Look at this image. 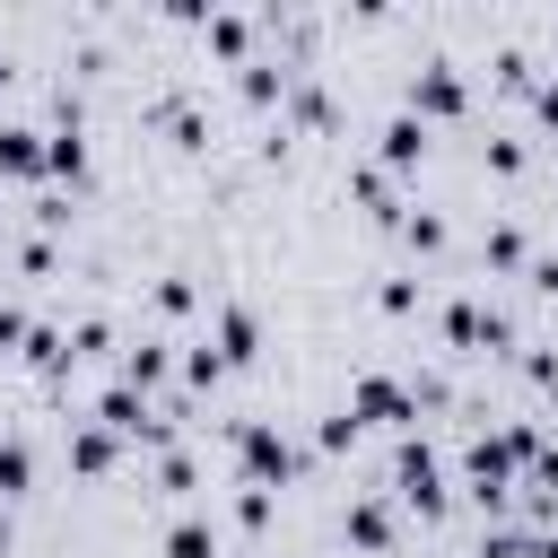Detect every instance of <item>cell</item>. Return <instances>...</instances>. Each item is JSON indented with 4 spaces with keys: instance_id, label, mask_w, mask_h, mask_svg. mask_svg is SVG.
Wrapping results in <instances>:
<instances>
[{
    "instance_id": "1",
    "label": "cell",
    "mask_w": 558,
    "mask_h": 558,
    "mask_svg": "<svg viewBox=\"0 0 558 558\" xmlns=\"http://www.w3.org/2000/svg\"><path fill=\"white\" fill-rule=\"evenodd\" d=\"M235 462H244V488H288L296 480V445L279 427H262V418L235 427Z\"/></svg>"
},
{
    "instance_id": "2",
    "label": "cell",
    "mask_w": 558,
    "mask_h": 558,
    "mask_svg": "<svg viewBox=\"0 0 558 558\" xmlns=\"http://www.w3.org/2000/svg\"><path fill=\"white\" fill-rule=\"evenodd\" d=\"M349 418H357V427H366V418H375V427H410V418H418V392L392 384V375H357V384H349Z\"/></svg>"
},
{
    "instance_id": "3",
    "label": "cell",
    "mask_w": 558,
    "mask_h": 558,
    "mask_svg": "<svg viewBox=\"0 0 558 558\" xmlns=\"http://www.w3.org/2000/svg\"><path fill=\"white\" fill-rule=\"evenodd\" d=\"M392 480H401V497H410L418 514H445V462H436L418 436H401V453H392Z\"/></svg>"
},
{
    "instance_id": "4",
    "label": "cell",
    "mask_w": 558,
    "mask_h": 558,
    "mask_svg": "<svg viewBox=\"0 0 558 558\" xmlns=\"http://www.w3.org/2000/svg\"><path fill=\"white\" fill-rule=\"evenodd\" d=\"M96 427H105V436H148V445H166V418H157L131 384H113V392L96 401Z\"/></svg>"
},
{
    "instance_id": "5",
    "label": "cell",
    "mask_w": 558,
    "mask_h": 558,
    "mask_svg": "<svg viewBox=\"0 0 558 558\" xmlns=\"http://www.w3.org/2000/svg\"><path fill=\"white\" fill-rule=\"evenodd\" d=\"M410 113H418V122H427V113H462V70H453V61H418Z\"/></svg>"
},
{
    "instance_id": "6",
    "label": "cell",
    "mask_w": 558,
    "mask_h": 558,
    "mask_svg": "<svg viewBox=\"0 0 558 558\" xmlns=\"http://www.w3.org/2000/svg\"><path fill=\"white\" fill-rule=\"evenodd\" d=\"M262 357V323L244 305H218V366H253Z\"/></svg>"
},
{
    "instance_id": "7",
    "label": "cell",
    "mask_w": 558,
    "mask_h": 558,
    "mask_svg": "<svg viewBox=\"0 0 558 558\" xmlns=\"http://www.w3.org/2000/svg\"><path fill=\"white\" fill-rule=\"evenodd\" d=\"M0 174H44V131L0 122Z\"/></svg>"
},
{
    "instance_id": "8",
    "label": "cell",
    "mask_w": 558,
    "mask_h": 558,
    "mask_svg": "<svg viewBox=\"0 0 558 558\" xmlns=\"http://www.w3.org/2000/svg\"><path fill=\"white\" fill-rule=\"evenodd\" d=\"M418 157H427V122L418 113H392L384 122V166H418Z\"/></svg>"
},
{
    "instance_id": "9",
    "label": "cell",
    "mask_w": 558,
    "mask_h": 558,
    "mask_svg": "<svg viewBox=\"0 0 558 558\" xmlns=\"http://www.w3.org/2000/svg\"><path fill=\"white\" fill-rule=\"evenodd\" d=\"M445 331H453L462 349H488V340H506V323H497V314H480L471 296H462V305H445Z\"/></svg>"
},
{
    "instance_id": "10",
    "label": "cell",
    "mask_w": 558,
    "mask_h": 558,
    "mask_svg": "<svg viewBox=\"0 0 558 558\" xmlns=\"http://www.w3.org/2000/svg\"><path fill=\"white\" fill-rule=\"evenodd\" d=\"M44 174H70V183L87 174V140H78V122H61V131L44 140Z\"/></svg>"
},
{
    "instance_id": "11",
    "label": "cell",
    "mask_w": 558,
    "mask_h": 558,
    "mask_svg": "<svg viewBox=\"0 0 558 558\" xmlns=\"http://www.w3.org/2000/svg\"><path fill=\"white\" fill-rule=\"evenodd\" d=\"M349 541H357V549H392V514H384L375 497H357V506H349Z\"/></svg>"
},
{
    "instance_id": "12",
    "label": "cell",
    "mask_w": 558,
    "mask_h": 558,
    "mask_svg": "<svg viewBox=\"0 0 558 558\" xmlns=\"http://www.w3.org/2000/svg\"><path fill=\"white\" fill-rule=\"evenodd\" d=\"M70 462H78L87 480H96V471H113V436H105V427H78V436H70Z\"/></svg>"
},
{
    "instance_id": "13",
    "label": "cell",
    "mask_w": 558,
    "mask_h": 558,
    "mask_svg": "<svg viewBox=\"0 0 558 558\" xmlns=\"http://www.w3.org/2000/svg\"><path fill=\"white\" fill-rule=\"evenodd\" d=\"M166 558H218V541H209V523H201V514H183V523L166 532Z\"/></svg>"
},
{
    "instance_id": "14",
    "label": "cell",
    "mask_w": 558,
    "mask_h": 558,
    "mask_svg": "<svg viewBox=\"0 0 558 558\" xmlns=\"http://www.w3.org/2000/svg\"><path fill=\"white\" fill-rule=\"evenodd\" d=\"M35 480V453H26V436H0V497H17Z\"/></svg>"
},
{
    "instance_id": "15",
    "label": "cell",
    "mask_w": 558,
    "mask_h": 558,
    "mask_svg": "<svg viewBox=\"0 0 558 558\" xmlns=\"http://www.w3.org/2000/svg\"><path fill=\"white\" fill-rule=\"evenodd\" d=\"M349 192H357L375 218H401V209H392V183H384V166H357V174H349Z\"/></svg>"
},
{
    "instance_id": "16",
    "label": "cell",
    "mask_w": 558,
    "mask_h": 558,
    "mask_svg": "<svg viewBox=\"0 0 558 558\" xmlns=\"http://www.w3.org/2000/svg\"><path fill=\"white\" fill-rule=\"evenodd\" d=\"M157 375H166V349H157V340H148V349H131V357H122V384H131V392H140V401H148V384H157Z\"/></svg>"
},
{
    "instance_id": "17",
    "label": "cell",
    "mask_w": 558,
    "mask_h": 558,
    "mask_svg": "<svg viewBox=\"0 0 558 558\" xmlns=\"http://www.w3.org/2000/svg\"><path fill=\"white\" fill-rule=\"evenodd\" d=\"M26 357H35V366H61V357H70V340H61L52 323H35V331H26Z\"/></svg>"
},
{
    "instance_id": "18",
    "label": "cell",
    "mask_w": 558,
    "mask_h": 558,
    "mask_svg": "<svg viewBox=\"0 0 558 558\" xmlns=\"http://www.w3.org/2000/svg\"><path fill=\"white\" fill-rule=\"evenodd\" d=\"M279 78H288V70H270V61H244V96H253V105H270V96H279Z\"/></svg>"
},
{
    "instance_id": "19",
    "label": "cell",
    "mask_w": 558,
    "mask_h": 558,
    "mask_svg": "<svg viewBox=\"0 0 558 558\" xmlns=\"http://www.w3.org/2000/svg\"><path fill=\"white\" fill-rule=\"evenodd\" d=\"M401 235H410L418 253H436V244H445V218H427V209H410V218H401Z\"/></svg>"
},
{
    "instance_id": "20",
    "label": "cell",
    "mask_w": 558,
    "mask_h": 558,
    "mask_svg": "<svg viewBox=\"0 0 558 558\" xmlns=\"http://www.w3.org/2000/svg\"><path fill=\"white\" fill-rule=\"evenodd\" d=\"M488 262L514 270V262H523V235H514V227H488Z\"/></svg>"
},
{
    "instance_id": "21",
    "label": "cell",
    "mask_w": 558,
    "mask_h": 558,
    "mask_svg": "<svg viewBox=\"0 0 558 558\" xmlns=\"http://www.w3.org/2000/svg\"><path fill=\"white\" fill-rule=\"evenodd\" d=\"M235 523L262 532V523H270V488H244V497H235Z\"/></svg>"
},
{
    "instance_id": "22",
    "label": "cell",
    "mask_w": 558,
    "mask_h": 558,
    "mask_svg": "<svg viewBox=\"0 0 558 558\" xmlns=\"http://www.w3.org/2000/svg\"><path fill=\"white\" fill-rule=\"evenodd\" d=\"M209 44L218 52H244V17H209Z\"/></svg>"
},
{
    "instance_id": "23",
    "label": "cell",
    "mask_w": 558,
    "mask_h": 558,
    "mask_svg": "<svg viewBox=\"0 0 558 558\" xmlns=\"http://www.w3.org/2000/svg\"><path fill=\"white\" fill-rule=\"evenodd\" d=\"M183 375H192V384H218L227 366H218V349H192V357H183Z\"/></svg>"
},
{
    "instance_id": "24",
    "label": "cell",
    "mask_w": 558,
    "mask_h": 558,
    "mask_svg": "<svg viewBox=\"0 0 558 558\" xmlns=\"http://www.w3.org/2000/svg\"><path fill=\"white\" fill-rule=\"evenodd\" d=\"M323 445H331V453H340V445H357V418H349V410H331V418H323Z\"/></svg>"
},
{
    "instance_id": "25",
    "label": "cell",
    "mask_w": 558,
    "mask_h": 558,
    "mask_svg": "<svg viewBox=\"0 0 558 558\" xmlns=\"http://www.w3.org/2000/svg\"><path fill=\"white\" fill-rule=\"evenodd\" d=\"M532 105H541V122H558V78H541V87H532Z\"/></svg>"
},
{
    "instance_id": "26",
    "label": "cell",
    "mask_w": 558,
    "mask_h": 558,
    "mask_svg": "<svg viewBox=\"0 0 558 558\" xmlns=\"http://www.w3.org/2000/svg\"><path fill=\"white\" fill-rule=\"evenodd\" d=\"M17 331H26V323H17V305H0V349H9Z\"/></svg>"
},
{
    "instance_id": "27",
    "label": "cell",
    "mask_w": 558,
    "mask_h": 558,
    "mask_svg": "<svg viewBox=\"0 0 558 558\" xmlns=\"http://www.w3.org/2000/svg\"><path fill=\"white\" fill-rule=\"evenodd\" d=\"M0 558H9V514H0Z\"/></svg>"
},
{
    "instance_id": "28",
    "label": "cell",
    "mask_w": 558,
    "mask_h": 558,
    "mask_svg": "<svg viewBox=\"0 0 558 558\" xmlns=\"http://www.w3.org/2000/svg\"><path fill=\"white\" fill-rule=\"evenodd\" d=\"M541 558H558V532H549V541H541Z\"/></svg>"
}]
</instances>
